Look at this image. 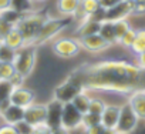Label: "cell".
I'll return each mask as SVG.
<instances>
[{"label": "cell", "instance_id": "cell-1", "mask_svg": "<svg viewBox=\"0 0 145 134\" xmlns=\"http://www.w3.org/2000/svg\"><path fill=\"white\" fill-rule=\"evenodd\" d=\"M84 90L132 93L145 90V70L125 60H104L87 64L72 73Z\"/></svg>", "mask_w": 145, "mask_h": 134}, {"label": "cell", "instance_id": "cell-2", "mask_svg": "<svg viewBox=\"0 0 145 134\" xmlns=\"http://www.w3.org/2000/svg\"><path fill=\"white\" fill-rule=\"evenodd\" d=\"M44 20L46 17L39 13H26L22 16V19L16 24V29L22 33L26 44H34Z\"/></svg>", "mask_w": 145, "mask_h": 134}, {"label": "cell", "instance_id": "cell-3", "mask_svg": "<svg viewBox=\"0 0 145 134\" xmlns=\"http://www.w3.org/2000/svg\"><path fill=\"white\" fill-rule=\"evenodd\" d=\"M37 58V46L36 44H24L22 49L16 50V56L13 64L16 67V72L23 74L24 77L30 76L34 70Z\"/></svg>", "mask_w": 145, "mask_h": 134}, {"label": "cell", "instance_id": "cell-4", "mask_svg": "<svg viewBox=\"0 0 145 134\" xmlns=\"http://www.w3.org/2000/svg\"><path fill=\"white\" fill-rule=\"evenodd\" d=\"M67 27L65 24V20L63 19H57V17H46L40 32H39V36L34 41V44L39 47L40 44H44L53 39H56L64 29Z\"/></svg>", "mask_w": 145, "mask_h": 134}, {"label": "cell", "instance_id": "cell-5", "mask_svg": "<svg viewBox=\"0 0 145 134\" xmlns=\"http://www.w3.org/2000/svg\"><path fill=\"white\" fill-rule=\"evenodd\" d=\"M84 89L80 84V81L71 74L67 80H64L60 86H57L54 89V100H57L60 103H68L76 97L77 93H80Z\"/></svg>", "mask_w": 145, "mask_h": 134}, {"label": "cell", "instance_id": "cell-6", "mask_svg": "<svg viewBox=\"0 0 145 134\" xmlns=\"http://www.w3.org/2000/svg\"><path fill=\"white\" fill-rule=\"evenodd\" d=\"M51 49H53L54 54L58 56L60 58H72V57H76L80 53L81 46H80L78 39H74V37H60V39H57L53 43Z\"/></svg>", "mask_w": 145, "mask_h": 134}, {"label": "cell", "instance_id": "cell-7", "mask_svg": "<svg viewBox=\"0 0 145 134\" xmlns=\"http://www.w3.org/2000/svg\"><path fill=\"white\" fill-rule=\"evenodd\" d=\"M83 116L71 101L63 103L61 107V117H60V127L71 131L83 125Z\"/></svg>", "mask_w": 145, "mask_h": 134}, {"label": "cell", "instance_id": "cell-8", "mask_svg": "<svg viewBox=\"0 0 145 134\" xmlns=\"http://www.w3.org/2000/svg\"><path fill=\"white\" fill-rule=\"evenodd\" d=\"M139 118L137 117V114L134 113V110L129 107V104H122L121 106V111H120V118L115 127V133L118 134H129L135 130L137 124H138Z\"/></svg>", "mask_w": 145, "mask_h": 134}, {"label": "cell", "instance_id": "cell-9", "mask_svg": "<svg viewBox=\"0 0 145 134\" xmlns=\"http://www.w3.org/2000/svg\"><path fill=\"white\" fill-rule=\"evenodd\" d=\"M24 121L31 127L47 123V104L33 103L24 108Z\"/></svg>", "mask_w": 145, "mask_h": 134}, {"label": "cell", "instance_id": "cell-10", "mask_svg": "<svg viewBox=\"0 0 145 134\" xmlns=\"http://www.w3.org/2000/svg\"><path fill=\"white\" fill-rule=\"evenodd\" d=\"M34 99H36V94H34V91L31 89L20 86V87H16V89L12 90L9 101L12 104H14V106L26 108V107H29L30 104L34 103Z\"/></svg>", "mask_w": 145, "mask_h": 134}, {"label": "cell", "instance_id": "cell-11", "mask_svg": "<svg viewBox=\"0 0 145 134\" xmlns=\"http://www.w3.org/2000/svg\"><path fill=\"white\" fill-rule=\"evenodd\" d=\"M81 49L87 50L88 53H101L110 47V44L98 34H88V36H81L78 39Z\"/></svg>", "mask_w": 145, "mask_h": 134}, {"label": "cell", "instance_id": "cell-12", "mask_svg": "<svg viewBox=\"0 0 145 134\" xmlns=\"http://www.w3.org/2000/svg\"><path fill=\"white\" fill-rule=\"evenodd\" d=\"M132 14V6L127 0H122L121 3H118L117 6H114L110 10H103V17L101 20H121V19H127L128 16Z\"/></svg>", "mask_w": 145, "mask_h": 134}, {"label": "cell", "instance_id": "cell-13", "mask_svg": "<svg viewBox=\"0 0 145 134\" xmlns=\"http://www.w3.org/2000/svg\"><path fill=\"white\" fill-rule=\"evenodd\" d=\"M120 111H121V106L107 104L104 111L101 113V124L105 128L115 131V127H117V123H118V118H120Z\"/></svg>", "mask_w": 145, "mask_h": 134}, {"label": "cell", "instance_id": "cell-14", "mask_svg": "<svg viewBox=\"0 0 145 134\" xmlns=\"http://www.w3.org/2000/svg\"><path fill=\"white\" fill-rule=\"evenodd\" d=\"M129 107L134 110L137 117L141 120H145V90H135L129 93L128 101Z\"/></svg>", "mask_w": 145, "mask_h": 134}, {"label": "cell", "instance_id": "cell-15", "mask_svg": "<svg viewBox=\"0 0 145 134\" xmlns=\"http://www.w3.org/2000/svg\"><path fill=\"white\" fill-rule=\"evenodd\" d=\"M0 118H2L6 124L14 125V124L24 120V108L10 103L9 106H6L2 111H0Z\"/></svg>", "mask_w": 145, "mask_h": 134}, {"label": "cell", "instance_id": "cell-16", "mask_svg": "<svg viewBox=\"0 0 145 134\" xmlns=\"http://www.w3.org/2000/svg\"><path fill=\"white\" fill-rule=\"evenodd\" d=\"M61 107H63V103H60L57 100H53L51 103L47 104V124L51 128L60 127Z\"/></svg>", "mask_w": 145, "mask_h": 134}, {"label": "cell", "instance_id": "cell-17", "mask_svg": "<svg viewBox=\"0 0 145 134\" xmlns=\"http://www.w3.org/2000/svg\"><path fill=\"white\" fill-rule=\"evenodd\" d=\"M56 6L61 16H74L81 6V0H57Z\"/></svg>", "mask_w": 145, "mask_h": 134}, {"label": "cell", "instance_id": "cell-18", "mask_svg": "<svg viewBox=\"0 0 145 134\" xmlns=\"http://www.w3.org/2000/svg\"><path fill=\"white\" fill-rule=\"evenodd\" d=\"M98 34H100L110 46L118 43V41H117V36H115V29H114V22H111V20H101Z\"/></svg>", "mask_w": 145, "mask_h": 134}, {"label": "cell", "instance_id": "cell-19", "mask_svg": "<svg viewBox=\"0 0 145 134\" xmlns=\"http://www.w3.org/2000/svg\"><path fill=\"white\" fill-rule=\"evenodd\" d=\"M100 23H101L100 20H97L94 17H88L84 22H80L77 33L80 34V37L81 36H88V34H95L100 30Z\"/></svg>", "mask_w": 145, "mask_h": 134}, {"label": "cell", "instance_id": "cell-20", "mask_svg": "<svg viewBox=\"0 0 145 134\" xmlns=\"http://www.w3.org/2000/svg\"><path fill=\"white\" fill-rule=\"evenodd\" d=\"M71 103L74 104V107H76L81 114H86V113H88V108H90L91 96L87 93V90H83V91H80V93L76 94V97L71 100Z\"/></svg>", "mask_w": 145, "mask_h": 134}, {"label": "cell", "instance_id": "cell-21", "mask_svg": "<svg viewBox=\"0 0 145 134\" xmlns=\"http://www.w3.org/2000/svg\"><path fill=\"white\" fill-rule=\"evenodd\" d=\"M3 43H5L6 46L12 47L13 50H19V49H22V47L26 44V41H24V39H23L22 33H20L16 27H13V29H12V32L5 37Z\"/></svg>", "mask_w": 145, "mask_h": 134}, {"label": "cell", "instance_id": "cell-22", "mask_svg": "<svg viewBox=\"0 0 145 134\" xmlns=\"http://www.w3.org/2000/svg\"><path fill=\"white\" fill-rule=\"evenodd\" d=\"M80 9L84 12V14L87 17H94L98 20V12H101L103 9L100 7L98 0H81V6Z\"/></svg>", "mask_w": 145, "mask_h": 134}, {"label": "cell", "instance_id": "cell-23", "mask_svg": "<svg viewBox=\"0 0 145 134\" xmlns=\"http://www.w3.org/2000/svg\"><path fill=\"white\" fill-rule=\"evenodd\" d=\"M129 50L138 56L141 53L145 51V29H141V30H137V34H135V39H134V43L131 44Z\"/></svg>", "mask_w": 145, "mask_h": 134}, {"label": "cell", "instance_id": "cell-24", "mask_svg": "<svg viewBox=\"0 0 145 134\" xmlns=\"http://www.w3.org/2000/svg\"><path fill=\"white\" fill-rule=\"evenodd\" d=\"M16 73V67L13 63L0 61V81H9Z\"/></svg>", "mask_w": 145, "mask_h": 134}, {"label": "cell", "instance_id": "cell-25", "mask_svg": "<svg viewBox=\"0 0 145 134\" xmlns=\"http://www.w3.org/2000/svg\"><path fill=\"white\" fill-rule=\"evenodd\" d=\"M16 56V50H13L12 47L6 46L5 43L0 44V61H5V63H13Z\"/></svg>", "mask_w": 145, "mask_h": 134}, {"label": "cell", "instance_id": "cell-26", "mask_svg": "<svg viewBox=\"0 0 145 134\" xmlns=\"http://www.w3.org/2000/svg\"><path fill=\"white\" fill-rule=\"evenodd\" d=\"M114 29H115L117 41H120V39L125 34V32L128 29H131V24H129L128 19H121V20H115L114 22Z\"/></svg>", "mask_w": 145, "mask_h": 134}, {"label": "cell", "instance_id": "cell-27", "mask_svg": "<svg viewBox=\"0 0 145 134\" xmlns=\"http://www.w3.org/2000/svg\"><path fill=\"white\" fill-rule=\"evenodd\" d=\"M107 103L98 97H91V103H90V108H88V113L91 114H97V116H101V113L104 111Z\"/></svg>", "mask_w": 145, "mask_h": 134}, {"label": "cell", "instance_id": "cell-28", "mask_svg": "<svg viewBox=\"0 0 145 134\" xmlns=\"http://www.w3.org/2000/svg\"><path fill=\"white\" fill-rule=\"evenodd\" d=\"M135 34H137V30L135 29H128L127 32H125V34L120 39V41H118V44H121L122 47H125V49H129L131 47V44L134 43V39H135Z\"/></svg>", "mask_w": 145, "mask_h": 134}, {"label": "cell", "instance_id": "cell-29", "mask_svg": "<svg viewBox=\"0 0 145 134\" xmlns=\"http://www.w3.org/2000/svg\"><path fill=\"white\" fill-rule=\"evenodd\" d=\"M95 124H101V116L91 114V113H86L83 116V125L81 127L87 128V127H91V125H95Z\"/></svg>", "mask_w": 145, "mask_h": 134}, {"label": "cell", "instance_id": "cell-30", "mask_svg": "<svg viewBox=\"0 0 145 134\" xmlns=\"http://www.w3.org/2000/svg\"><path fill=\"white\" fill-rule=\"evenodd\" d=\"M13 27H14V26H13L10 22H7L3 16H0V41L5 40V37L12 32Z\"/></svg>", "mask_w": 145, "mask_h": 134}, {"label": "cell", "instance_id": "cell-31", "mask_svg": "<svg viewBox=\"0 0 145 134\" xmlns=\"http://www.w3.org/2000/svg\"><path fill=\"white\" fill-rule=\"evenodd\" d=\"M131 6H132V14L135 16L145 14V0H134Z\"/></svg>", "mask_w": 145, "mask_h": 134}, {"label": "cell", "instance_id": "cell-32", "mask_svg": "<svg viewBox=\"0 0 145 134\" xmlns=\"http://www.w3.org/2000/svg\"><path fill=\"white\" fill-rule=\"evenodd\" d=\"M14 128L17 130L19 134H31V131H33V127L29 123H26L24 120L17 123V124H14Z\"/></svg>", "mask_w": 145, "mask_h": 134}, {"label": "cell", "instance_id": "cell-33", "mask_svg": "<svg viewBox=\"0 0 145 134\" xmlns=\"http://www.w3.org/2000/svg\"><path fill=\"white\" fill-rule=\"evenodd\" d=\"M31 134H53V128L47 123H43V124H39V125L33 127Z\"/></svg>", "mask_w": 145, "mask_h": 134}, {"label": "cell", "instance_id": "cell-34", "mask_svg": "<svg viewBox=\"0 0 145 134\" xmlns=\"http://www.w3.org/2000/svg\"><path fill=\"white\" fill-rule=\"evenodd\" d=\"M24 76L23 74H20L19 72H16L13 76H12V79L9 80V83H10V86L13 87V89H16V87H20V86H23V83H24Z\"/></svg>", "mask_w": 145, "mask_h": 134}, {"label": "cell", "instance_id": "cell-35", "mask_svg": "<svg viewBox=\"0 0 145 134\" xmlns=\"http://www.w3.org/2000/svg\"><path fill=\"white\" fill-rule=\"evenodd\" d=\"M121 2H122V0H98L100 7L103 10H110V9H112L114 6H117Z\"/></svg>", "mask_w": 145, "mask_h": 134}, {"label": "cell", "instance_id": "cell-36", "mask_svg": "<svg viewBox=\"0 0 145 134\" xmlns=\"http://www.w3.org/2000/svg\"><path fill=\"white\" fill-rule=\"evenodd\" d=\"M84 131H86V134H103L105 131V127L103 124H95V125L84 128Z\"/></svg>", "mask_w": 145, "mask_h": 134}, {"label": "cell", "instance_id": "cell-37", "mask_svg": "<svg viewBox=\"0 0 145 134\" xmlns=\"http://www.w3.org/2000/svg\"><path fill=\"white\" fill-rule=\"evenodd\" d=\"M0 134H19L14 125L12 124H0Z\"/></svg>", "mask_w": 145, "mask_h": 134}, {"label": "cell", "instance_id": "cell-38", "mask_svg": "<svg viewBox=\"0 0 145 134\" xmlns=\"http://www.w3.org/2000/svg\"><path fill=\"white\" fill-rule=\"evenodd\" d=\"M135 64L139 67V69L145 70V51L137 56V63H135Z\"/></svg>", "mask_w": 145, "mask_h": 134}, {"label": "cell", "instance_id": "cell-39", "mask_svg": "<svg viewBox=\"0 0 145 134\" xmlns=\"http://www.w3.org/2000/svg\"><path fill=\"white\" fill-rule=\"evenodd\" d=\"M12 9V0H0V13Z\"/></svg>", "mask_w": 145, "mask_h": 134}, {"label": "cell", "instance_id": "cell-40", "mask_svg": "<svg viewBox=\"0 0 145 134\" xmlns=\"http://www.w3.org/2000/svg\"><path fill=\"white\" fill-rule=\"evenodd\" d=\"M53 134H70V131L63 127H56V128H53Z\"/></svg>", "mask_w": 145, "mask_h": 134}, {"label": "cell", "instance_id": "cell-41", "mask_svg": "<svg viewBox=\"0 0 145 134\" xmlns=\"http://www.w3.org/2000/svg\"><path fill=\"white\" fill-rule=\"evenodd\" d=\"M34 2H39V3H43V2H47V0H34Z\"/></svg>", "mask_w": 145, "mask_h": 134}, {"label": "cell", "instance_id": "cell-42", "mask_svg": "<svg viewBox=\"0 0 145 134\" xmlns=\"http://www.w3.org/2000/svg\"><path fill=\"white\" fill-rule=\"evenodd\" d=\"M29 2H34V0H29Z\"/></svg>", "mask_w": 145, "mask_h": 134}, {"label": "cell", "instance_id": "cell-43", "mask_svg": "<svg viewBox=\"0 0 145 134\" xmlns=\"http://www.w3.org/2000/svg\"><path fill=\"white\" fill-rule=\"evenodd\" d=\"M2 43H3V41H0V44H2Z\"/></svg>", "mask_w": 145, "mask_h": 134}, {"label": "cell", "instance_id": "cell-44", "mask_svg": "<svg viewBox=\"0 0 145 134\" xmlns=\"http://www.w3.org/2000/svg\"><path fill=\"white\" fill-rule=\"evenodd\" d=\"M115 134H118V133H115Z\"/></svg>", "mask_w": 145, "mask_h": 134}]
</instances>
